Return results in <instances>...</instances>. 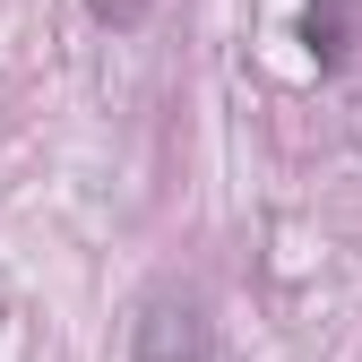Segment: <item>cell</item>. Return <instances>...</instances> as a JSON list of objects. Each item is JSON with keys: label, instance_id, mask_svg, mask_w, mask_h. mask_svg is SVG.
<instances>
[{"label": "cell", "instance_id": "6da1fadb", "mask_svg": "<svg viewBox=\"0 0 362 362\" xmlns=\"http://www.w3.org/2000/svg\"><path fill=\"white\" fill-rule=\"evenodd\" d=\"M216 354V320L190 285H156L129 320V362H207Z\"/></svg>", "mask_w": 362, "mask_h": 362}, {"label": "cell", "instance_id": "7a4b0ae2", "mask_svg": "<svg viewBox=\"0 0 362 362\" xmlns=\"http://www.w3.org/2000/svg\"><path fill=\"white\" fill-rule=\"evenodd\" d=\"M302 43L320 61H345V0H310V18H302Z\"/></svg>", "mask_w": 362, "mask_h": 362}, {"label": "cell", "instance_id": "3957f363", "mask_svg": "<svg viewBox=\"0 0 362 362\" xmlns=\"http://www.w3.org/2000/svg\"><path fill=\"white\" fill-rule=\"evenodd\" d=\"M86 9H95L104 26H139V18H147V0H86Z\"/></svg>", "mask_w": 362, "mask_h": 362}]
</instances>
